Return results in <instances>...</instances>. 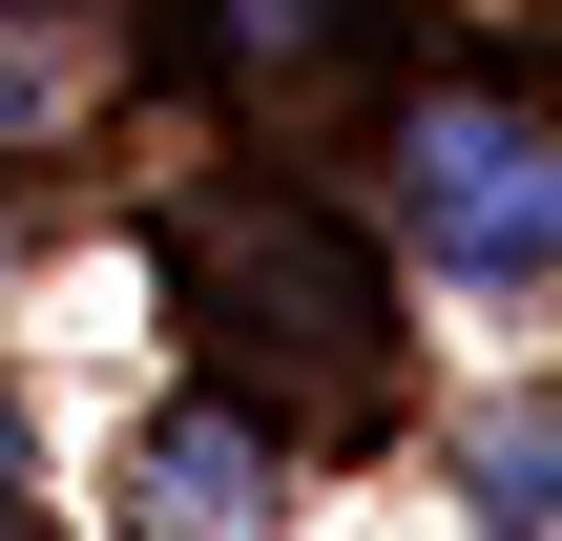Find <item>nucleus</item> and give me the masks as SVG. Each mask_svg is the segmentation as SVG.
<instances>
[{
  "instance_id": "obj_1",
  "label": "nucleus",
  "mask_w": 562,
  "mask_h": 541,
  "mask_svg": "<svg viewBox=\"0 0 562 541\" xmlns=\"http://www.w3.org/2000/svg\"><path fill=\"white\" fill-rule=\"evenodd\" d=\"M417 188V250L459 271V292H521V271H562V167H542V125H501V104H438L417 146H396Z\"/></svg>"
},
{
  "instance_id": "obj_2",
  "label": "nucleus",
  "mask_w": 562,
  "mask_h": 541,
  "mask_svg": "<svg viewBox=\"0 0 562 541\" xmlns=\"http://www.w3.org/2000/svg\"><path fill=\"white\" fill-rule=\"evenodd\" d=\"M146 521H271V438L250 417H167L146 438Z\"/></svg>"
},
{
  "instance_id": "obj_3",
  "label": "nucleus",
  "mask_w": 562,
  "mask_h": 541,
  "mask_svg": "<svg viewBox=\"0 0 562 541\" xmlns=\"http://www.w3.org/2000/svg\"><path fill=\"white\" fill-rule=\"evenodd\" d=\"M459 480H480V521H562V417H480Z\"/></svg>"
},
{
  "instance_id": "obj_4",
  "label": "nucleus",
  "mask_w": 562,
  "mask_h": 541,
  "mask_svg": "<svg viewBox=\"0 0 562 541\" xmlns=\"http://www.w3.org/2000/svg\"><path fill=\"white\" fill-rule=\"evenodd\" d=\"M0 521H21V396H0Z\"/></svg>"
},
{
  "instance_id": "obj_5",
  "label": "nucleus",
  "mask_w": 562,
  "mask_h": 541,
  "mask_svg": "<svg viewBox=\"0 0 562 541\" xmlns=\"http://www.w3.org/2000/svg\"><path fill=\"white\" fill-rule=\"evenodd\" d=\"M0 146H21V63H0Z\"/></svg>"
}]
</instances>
